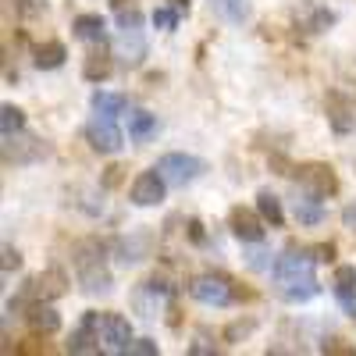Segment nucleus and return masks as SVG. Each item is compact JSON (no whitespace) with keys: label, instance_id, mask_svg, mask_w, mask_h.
<instances>
[{"label":"nucleus","instance_id":"40","mask_svg":"<svg viewBox=\"0 0 356 356\" xmlns=\"http://www.w3.org/2000/svg\"><path fill=\"white\" fill-rule=\"evenodd\" d=\"M339 303H342V310H346L349 317H356V292H349V296H342V300H339Z\"/></svg>","mask_w":356,"mask_h":356},{"label":"nucleus","instance_id":"18","mask_svg":"<svg viewBox=\"0 0 356 356\" xmlns=\"http://www.w3.org/2000/svg\"><path fill=\"white\" fill-rule=\"evenodd\" d=\"M79 285H82V292L86 296H104V292H111V275H107V267L104 264H97V267H86V271H79Z\"/></svg>","mask_w":356,"mask_h":356},{"label":"nucleus","instance_id":"9","mask_svg":"<svg viewBox=\"0 0 356 356\" xmlns=\"http://www.w3.org/2000/svg\"><path fill=\"white\" fill-rule=\"evenodd\" d=\"M50 154V146L43 139H29L22 132L15 136H4V164H29V161H43Z\"/></svg>","mask_w":356,"mask_h":356},{"label":"nucleus","instance_id":"36","mask_svg":"<svg viewBox=\"0 0 356 356\" xmlns=\"http://www.w3.org/2000/svg\"><path fill=\"white\" fill-rule=\"evenodd\" d=\"M18 267H22V253H18V250H11V246H4V275L18 271Z\"/></svg>","mask_w":356,"mask_h":356},{"label":"nucleus","instance_id":"17","mask_svg":"<svg viewBox=\"0 0 356 356\" xmlns=\"http://www.w3.org/2000/svg\"><path fill=\"white\" fill-rule=\"evenodd\" d=\"M157 136V114L150 111H132L129 114V139L132 143H150Z\"/></svg>","mask_w":356,"mask_h":356},{"label":"nucleus","instance_id":"25","mask_svg":"<svg viewBox=\"0 0 356 356\" xmlns=\"http://www.w3.org/2000/svg\"><path fill=\"white\" fill-rule=\"evenodd\" d=\"M111 54H104V50H93L86 57V65H82V75L89 79V82H104L107 75H111Z\"/></svg>","mask_w":356,"mask_h":356},{"label":"nucleus","instance_id":"2","mask_svg":"<svg viewBox=\"0 0 356 356\" xmlns=\"http://www.w3.org/2000/svg\"><path fill=\"white\" fill-rule=\"evenodd\" d=\"M292 178L300 182L303 193H314V196H335L339 193V175L332 164H321V161H310V164H296Z\"/></svg>","mask_w":356,"mask_h":356},{"label":"nucleus","instance_id":"23","mask_svg":"<svg viewBox=\"0 0 356 356\" xmlns=\"http://www.w3.org/2000/svg\"><path fill=\"white\" fill-rule=\"evenodd\" d=\"M328 122H332V129H335L339 136H346V132H353V125H356V114L349 111V104H346L342 97H332V100H328Z\"/></svg>","mask_w":356,"mask_h":356},{"label":"nucleus","instance_id":"8","mask_svg":"<svg viewBox=\"0 0 356 356\" xmlns=\"http://www.w3.org/2000/svg\"><path fill=\"white\" fill-rule=\"evenodd\" d=\"M100 339H104V353H129L132 346V324L122 314H104L100 317Z\"/></svg>","mask_w":356,"mask_h":356},{"label":"nucleus","instance_id":"35","mask_svg":"<svg viewBox=\"0 0 356 356\" xmlns=\"http://www.w3.org/2000/svg\"><path fill=\"white\" fill-rule=\"evenodd\" d=\"M186 232H189V243H193V246H207V232H203L200 221H189Z\"/></svg>","mask_w":356,"mask_h":356},{"label":"nucleus","instance_id":"20","mask_svg":"<svg viewBox=\"0 0 356 356\" xmlns=\"http://www.w3.org/2000/svg\"><path fill=\"white\" fill-rule=\"evenodd\" d=\"M211 11L228 25H243L250 18V0H211Z\"/></svg>","mask_w":356,"mask_h":356},{"label":"nucleus","instance_id":"7","mask_svg":"<svg viewBox=\"0 0 356 356\" xmlns=\"http://www.w3.org/2000/svg\"><path fill=\"white\" fill-rule=\"evenodd\" d=\"M25 292L33 296V300H61V296L68 292V275L61 271V267H47V271H40L36 278L25 282Z\"/></svg>","mask_w":356,"mask_h":356},{"label":"nucleus","instance_id":"13","mask_svg":"<svg viewBox=\"0 0 356 356\" xmlns=\"http://www.w3.org/2000/svg\"><path fill=\"white\" fill-rule=\"evenodd\" d=\"M25 321H29V328L40 332V335H54L57 328H61V314H57L47 300H33L25 307Z\"/></svg>","mask_w":356,"mask_h":356},{"label":"nucleus","instance_id":"27","mask_svg":"<svg viewBox=\"0 0 356 356\" xmlns=\"http://www.w3.org/2000/svg\"><path fill=\"white\" fill-rule=\"evenodd\" d=\"M282 292V300H289V303H307V300H314V296L321 292V285L310 278V282H296V285H285V289H278Z\"/></svg>","mask_w":356,"mask_h":356},{"label":"nucleus","instance_id":"6","mask_svg":"<svg viewBox=\"0 0 356 356\" xmlns=\"http://www.w3.org/2000/svg\"><path fill=\"white\" fill-rule=\"evenodd\" d=\"M86 139H89V146H93L97 154H118V150L125 146L122 129H118L114 118H107V114H93V118H89Z\"/></svg>","mask_w":356,"mask_h":356},{"label":"nucleus","instance_id":"1","mask_svg":"<svg viewBox=\"0 0 356 356\" xmlns=\"http://www.w3.org/2000/svg\"><path fill=\"white\" fill-rule=\"evenodd\" d=\"M189 296L203 307H228L239 300V285L228 275H200L189 282Z\"/></svg>","mask_w":356,"mask_h":356},{"label":"nucleus","instance_id":"31","mask_svg":"<svg viewBox=\"0 0 356 356\" xmlns=\"http://www.w3.org/2000/svg\"><path fill=\"white\" fill-rule=\"evenodd\" d=\"M129 356H157V342L154 339H132Z\"/></svg>","mask_w":356,"mask_h":356},{"label":"nucleus","instance_id":"30","mask_svg":"<svg viewBox=\"0 0 356 356\" xmlns=\"http://www.w3.org/2000/svg\"><path fill=\"white\" fill-rule=\"evenodd\" d=\"M122 178H125V168H122V164H111V168L104 171V178H100V186H104V189H118V186H122Z\"/></svg>","mask_w":356,"mask_h":356},{"label":"nucleus","instance_id":"21","mask_svg":"<svg viewBox=\"0 0 356 356\" xmlns=\"http://www.w3.org/2000/svg\"><path fill=\"white\" fill-rule=\"evenodd\" d=\"M257 211H260V218L271 225V228H282L285 225V214H282V200L271 193V189H260L257 193Z\"/></svg>","mask_w":356,"mask_h":356},{"label":"nucleus","instance_id":"38","mask_svg":"<svg viewBox=\"0 0 356 356\" xmlns=\"http://www.w3.org/2000/svg\"><path fill=\"white\" fill-rule=\"evenodd\" d=\"M15 353H47V346H43V342H36V339H29L25 346H15Z\"/></svg>","mask_w":356,"mask_h":356},{"label":"nucleus","instance_id":"42","mask_svg":"<svg viewBox=\"0 0 356 356\" xmlns=\"http://www.w3.org/2000/svg\"><path fill=\"white\" fill-rule=\"evenodd\" d=\"M171 8H175L178 15H189V0H171Z\"/></svg>","mask_w":356,"mask_h":356},{"label":"nucleus","instance_id":"29","mask_svg":"<svg viewBox=\"0 0 356 356\" xmlns=\"http://www.w3.org/2000/svg\"><path fill=\"white\" fill-rule=\"evenodd\" d=\"M178 18H182V15H178L175 8H157V11L150 15V22H154L157 29H164V33H171V29L178 25Z\"/></svg>","mask_w":356,"mask_h":356},{"label":"nucleus","instance_id":"24","mask_svg":"<svg viewBox=\"0 0 356 356\" xmlns=\"http://www.w3.org/2000/svg\"><path fill=\"white\" fill-rule=\"evenodd\" d=\"M93 111L107 114V118H118V114L129 111V100L122 93H107V89H100V93H93Z\"/></svg>","mask_w":356,"mask_h":356},{"label":"nucleus","instance_id":"5","mask_svg":"<svg viewBox=\"0 0 356 356\" xmlns=\"http://www.w3.org/2000/svg\"><path fill=\"white\" fill-rule=\"evenodd\" d=\"M228 228L239 243L260 246L264 235H267V221L260 218V211H250V207H232L228 211Z\"/></svg>","mask_w":356,"mask_h":356},{"label":"nucleus","instance_id":"26","mask_svg":"<svg viewBox=\"0 0 356 356\" xmlns=\"http://www.w3.org/2000/svg\"><path fill=\"white\" fill-rule=\"evenodd\" d=\"M332 289H335V300H342V296L356 292V267H353V264H339V267H335Z\"/></svg>","mask_w":356,"mask_h":356},{"label":"nucleus","instance_id":"16","mask_svg":"<svg viewBox=\"0 0 356 356\" xmlns=\"http://www.w3.org/2000/svg\"><path fill=\"white\" fill-rule=\"evenodd\" d=\"M65 57H68V50H65L61 40H47L43 47H36L33 65H36L40 72H54V68H61V65H65Z\"/></svg>","mask_w":356,"mask_h":356},{"label":"nucleus","instance_id":"10","mask_svg":"<svg viewBox=\"0 0 356 356\" xmlns=\"http://www.w3.org/2000/svg\"><path fill=\"white\" fill-rule=\"evenodd\" d=\"M164 189H168V178L154 168V171H143L136 182H132L129 200L136 207H157V203H164Z\"/></svg>","mask_w":356,"mask_h":356},{"label":"nucleus","instance_id":"34","mask_svg":"<svg viewBox=\"0 0 356 356\" xmlns=\"http://www.w3.org/2000/svg\"><path fill=\"white\" fill-rule=\"evenodd\" d=\"M310 253H314L317 264H332V260H335V243H321V246H314Z\"/></svg>","mask_w":356,"mask_h":356},{"label":"nucleus","instance_id":"11","mask_svg":"<svg viewBox=\"0 0 356 356\" xmlns=\"http://www.w3.org/2000/svg\"><path fill=\"white\" fill-rule=\"evenodd\" d=\"M100 314H82V321H79V328L72 332V339H68V353H100Z\"/></svg>","mask_w":356,"mask_h":356},{"label":"nucleus","instance_id":"33","mask_svg":"<svg viewBox=\"0 0 356 356\" xmlns=\"http://www.w3.org/2000/svg\"><path fill=\"white\" fill-rule=\"evenodd\" d=\"M250 332H253V321H235L225 328V342H235L239 335H250Z\"/></svg>","mask_w":356,"mask_h":356},{"label":"nucleus","instance_id":"22","mask_svg":"<svg viewBox=\"0 0 356 356\" xmlns=\"http://www.w3.org/2000/svg\"><path fill=\"white\" fill-rule=\"evenodd\" d=\"M146 253H150V235H146V232L118 243V260H122V264H139Z\"/></svg>","mask_w":356,"mask_h":356},{"label":"nucleus","instance_id":"4","mask_svg":"<svg viewBox=\"0 0 356 356\" xmlns=\"http://www.w3.org/2000/svg\"><path fill=\"white\" fill-rule=\"evenodd\" d=\"M157 171L168 178V186H178V189H186L189 182H196V178L207 171V164L193 154H164L157 161Z\"/></svg>","mask_w":356,"mask_h":356},{"label":"nucleus","instance_id":"12","mask_svg":"<svg viewBox=\"0 0 356 356\" xmlns=\"http://www.w3.org/2000/svg\"><path fill=\"white\" fill-rule=\"evenodd\" d=\"M114 50H118V57H122V61H125L129 68L143 65V57H146V40H143V29H139V25L122 29V33H118V40H114Z\"/></svg>","mask_w":356,"mask_h":356},{"label":"nucleus","instance_id":"32","mask_svg":"<svg viewBox=\"0 0 356 356\" xmlns=\"http://www.w3.org/2000/svg\"><path fill=\"white\" fill-rule=\"evenodd\" d=\"M321 353H328V356H356V349L346 346L342 339H328V342L321 346Z\"/></svg>","mask_w":356,"mask_h":356},{"label":"nucleus","instance_id":"37","mask_svg":"<svg viewBox=\"0 0 356 356\" xmlns=\"http://www.w3.org/2000/svg\"><path fill=\"white\" fill-rule=\"evenodd\" d=\"M189 353H193V356H211V353H218V349L207 342V339H196V342L189 346Z\"/></svg>","mask_w":356,"mask_h":356},{"label":"nucleus","instance_id":"39","mask_svg":"<svg viewBox=\"0 0 356 356\" xmlns=\"http://www.w3.org/2000/svg\"><path fill=\"white\" fill-rule=\"evenodd\" d=\"M342 225L356 232V203H349V207H346V211H342Z\"/></svg>","mask_w":356,"mask_h":356},{"label":"nucleus","instance_id":"19","mask_svg":"<svg viewBox=\"0 0 356 356\" xmlns=\"http://www.w3.org/2000/svg\"><path fill=\"white\" fill-rule=\"evenodd\" d=\"M104 257H107V246L100 243V239H82L79 246H75V271H86V267H97V264H104Z\"/></svg>","mask_w":356,"mask_h":356},{"label":"nucleus","instance_id":"41","mask_svg":"<svg viewBox=\"0 0 356 356\" xmlns=\"http://www.w3.org/2000/svg\"><path fill=\"white\" fill-rule=\"evenodd\" d=\"M111 8H114V15H122V11H132L139 4H136V0H111Z\"/></svg>","mask_w":356,"mask_h":356},{"label":"nucleus","instance_id":"3","mask_svg":"<svg viewBox=\"0 0 356 356\" xmlns=\"http://www.w3.org/2000/svg\"><path fill=\"white\" fill-rule=\"evenodd\" d=\"M314 253H282L275 264H271V275H275V285L285 289V285H296V282H310L314 278Z\"/></svg>","mask_w":356,"mask_h":356},{"label":"nucleus","instance_id":"28","mask_svg":"<svg viewBox=\"0 0 356 356\" xmlns=\"http://www.w3.org/2000/svg\"><path fill=\"white\" fill-rule=\"evenodd\" d=\"M22 129H25V111L15 107V104H4V107H0V132H4V136H15V132H22Z\"/></svg>","mask_w":356,"mask_h":356},{"label":"nucleus","instance_id":"14","mask_svg":"<svg viewBox=\"0 0 356 356\" xmlns=\"http://www.w3.org/2000/svg\"><path fill=\"white\" fill-rule=\"evenodd\" d=\"M72 33L82 40V43H93V47H104L107 43V22L100 15H79L72 22Z\"/></svg>","mask_w":356,"mask_h":356},{"label":"nucleus","instance_id":"15","mask_svg":"<svg viewBox=\"0 0 356 356\" xmlns=\"http://www.w3.org/2000/svg\"><path fill=\"white\" fill-rule=\"evenodd\" d=\"M292 214H296V221H300V225H307V228L321 225V221H324V207H321V196H314V193L296 196V200H292Z\"/></svg>","mask_w":356,"mask_h":356}]
</instances>
